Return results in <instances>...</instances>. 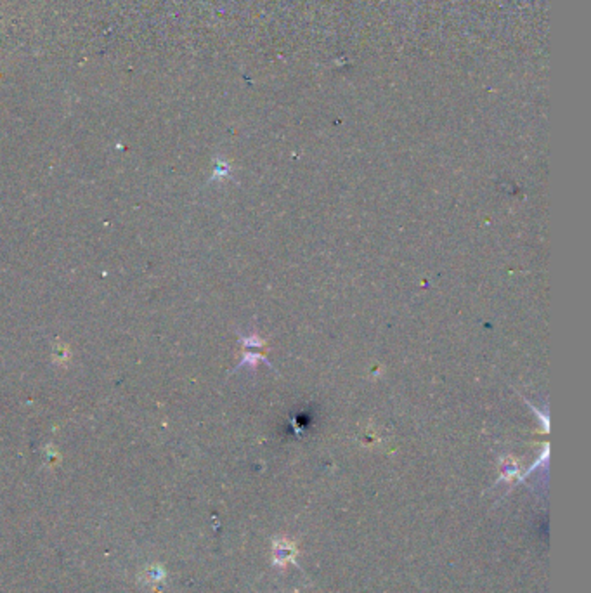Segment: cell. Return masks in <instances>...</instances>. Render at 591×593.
Instances as JSON below:
<instances>
[{"label": "cell", "mask_w": 591, "mask_h": 593, "mask_svg": "<svg viewBox=\"0 0 591 593\" xmlns=\"http://www.w3.org/2000/svg\"><path fill=\"white\" fill-rule=\"evenodd\" d=\"M297 557V545H295L291 539L286 538H278L272 543V562L276 566L283 567L290 562H295Z\"/></svg>", "instance_id": "6da1fadb"}, {"label": "cell", "mask_w": 591, "mask_h": 593, "mask_svg": "<svg viewBox=\"0 0 591 593\" xmlns=\"http://www.w3.org/2000/svg\"><path fill=\"white\" fill-rule=\"evenodd\" d=\"M519 474V465H517L515 460H512V458H507L505 463H501V475H503V479H507V481H512L515 475Z\"/></svg>", "instance_id": "7a4b0ae2"}, {"label": "cell", "mask_w": 591, "mask_h": 593, "mask_svg": "<svg viewBox=\"0 0 591 593\" xmlns=\"http://www.w3.org/2000/svg\"><path fill=\"white\" fill-rule=\"evenodd\" d=\"M260 361H264L267 366L272 368V364H270L269 361H267V357H264L262 354H258V352H245V357H243L240 368H241V366H255V364L260 363Z\"/></svg>", "instance_id": "3957f363"}, {"label": "cell", "mask_w": 591, "mask_h": 593, "mask_svg": "<svg viewBox=\"0 0 591 593\" xmlns=\"http://www.w3.org/2000/svg\"><path fill=\"white\" fill-rule=\"evenodd\" d=\"M243 344L246 347H265V342L258 336H243Z\"/></svg>", "instance_id": "277c9868"}]
</instances>
